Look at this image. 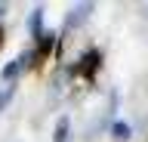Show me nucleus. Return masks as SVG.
Masks as SVG:
<instances>
[{
	"mask_svg": "<svg viewBox=\"0 0 148 142\" xmlns=\"http://www.w3.org/2000/svg\"><path fill=\"white\" fill-rule=\"evenodd\" d=\"M34 59H37V53H22V56H18V59H12L9 65H3L0 77H3V80H16V77L22 74L28 65H34Z\"/></svg>",
	"mask_w": 148,
	"mask_h": 142,
	"instance_id": "1",
	"label": "nucleus"
},
{
	"mask_svg": "<svg viewBox=\"0 0 148 142\" xmlns=\"http://www.w3.org/2000/svg\"><path fill=\"white\" fill-rule=\"evenodd\" d=\"M90 12H92V3H77L71 12H68V19H65V28L74 31V28H80L83 22L90 19Z\"/></svg>",
	"mask_w": 148,
	"mask_h": 142,
	"instance_id": "2",
	"label": "nucleus"
},
{
	"mask_svg": "<svg viewBox=\"0 0 148 142\" xmlns=\"http://www.w3.org/2000/svg\"><path fill=\"white\" fill-rule=\"evenodd\" d=\"M28 31H31V37H43V6H37L31 12V19H28Z\"/></svg>",
	"mask_w": 148,
	"mask_h": 142,
	"instance_id": "3",
	"label": "nucleus"
},
{
	"mask_svg": "<svg viewBox=\"0 0 148 142\" xmlns=\"http://www.w3.org/2000/svg\"><path fill=\"white\" fill-rule=\"evenodd\" d=\"M130 136H133L130 123H123V121H114V123H111V139H114V142H130Z\"/></svg>",
	"mask_w": 148,
	"mask_h": 142,
	"instance_id": "4",
	"label": "nucleus"
},
{
	"mask_svg": "<svg viewBox=\"0 0 148 142\" xmlns=\"http://www.w3.org/2000/svg\"><path fill=\"white\" fill-rule=\"evenodd\" d=\"M68 133H71V121H68V117H59V121H56L53 142H68Z\"/></svg>",
	"mask_w": 148,
	"mask_h": 142,
	"instance_id": "5",
	"label": "nucleus"
},
{
	"mask_svg": "<svg viewBox=\"0 0 148 142\" xmlns=\"http://www.w3.org/2000/svg\"><path fill=\"white\" fill-rule=\"evenodd\" d=\"M80 62H83L80 71H96V65H99V53H96V49H90V53L80 59Z\"/></svg>",
	"mask_w": 148,
	"mask_h": 142,
	"instance_id": "6",
	"label": "nucleus"
},
{
	"mask_svg": "<svg viewBox=\"0 0 148 142\" xmlns=\"http://www.w3.org/2000/svg\"><path fill=\"white\" fill-rule=\"evenodd\" d=\"M12 96H16V86H12V84L0 90V111H3V108H6L9 102H12Z\"/></svg>",
	"mask_w": 148,
	"mask_h": 142,
	"instance_id": "7",
	"label": "nucleus"
},
{
	"mask_svg": "<svg viewBox=\"0 0 148 142\" xmlns=\"http://www.w3.org/2000/svg\"><path fill=\"white\" fill-rule=\"evenodd\" d=\"M0 37H3V31H0Z\"/></svg>",
	"mask_w": 148,
	"mask_h": 142,
	"instance_id": "8",
	"label": "nucleus"
}]
</instances>
